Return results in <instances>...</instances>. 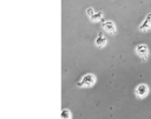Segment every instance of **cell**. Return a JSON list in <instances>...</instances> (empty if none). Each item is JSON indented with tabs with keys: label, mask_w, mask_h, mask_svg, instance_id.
<instances>
[{
	"label": "cell",
	"mask_w": 151,
	"mask_h": 119,
	"mask_svg": "<svg viewBox=\"0 0 151 119\" xmlns=\"http://www.w3.org/2000/svg\"><path fill=\"white\" fill-rule=\"evenodd\" d=\"M96 81H97L96 75L88 73V74H85L84 77H81V79L77 82V86L78 87H91L96 84Z\"/></svg>",
	"instance_id": "6da1fadb"
},
{
	"label": "cell",
	"mask_w": 151,
	"mask_h": 119,
	"mask_svg": "<svg viewBox=\"0 0 151 119\" xmlns=\"http://www.w3.org/2000/svg\"><path fill=\"white\" fill-rule=\"evenodd\" d=\"M147 93H149V87H147V85H145V84H139V85L136 87V95H137L138 98H144V97L147 95Z\"/></svg>",
	"instance_id": "7a4b0ae2"
},
{
	"label": "cell",
	"mask_w": 151,
	"mask_h": 119,
	"mask_svg": "<svg viewBox=\"0 0 151 119\" xmlns=\"http://www.w3.org/2000/svg\"><path fill=\"white\" fill-rule=\"evenodd\" d=\"M101 26H103V29H104L105 32H107V33H110V34H114V33H116V25H114L113 21L106 20V21L103 22Z\"/></svg>",
	"instance_id": "3957f363"
},
{
	"label": "cell",
	"mask_w": 151,
	"mask_h": 119,
	"mask_svg": "<svg viewBox=\"0 0 151 119\" xmlns=\"http://www.w3.org/2000/svg\"><path fill=\"white\" fill-rule=\"evenodd\" d=\"M136 52H137V54H138L143 60L147 58L149 49H147L146 45H138V46H137V48H136Z\"/></svg>",
	"instance_id": "277c9868"
},
{
	"label": "cell",
	"mask_w": 151,
	"mask_h": 119,
	"mask_svg": "<svg viewBox=\"0 0 151 119\" xmlns=\"http://www.w3.org/2000/svg\"><path fill=\"white\" fill-rule=\"evenodd\" d=\"M106 42H107V40H106V38L104 37V34H103V33H98V35H97V38H96V40H94L96 46L99 47V48H103V47H105Z\"/></svg>",
	"instance_id": "5b68a950"
},
{
	"label": "cell",
	"mask_w": 151,
	"mask_h": 119,
	"mask_svg": "<svg viewBox=\"0 0 151 119\" xmlns=\"http://www.w3.org/2000/svg\"><path fill=\"white\" fill-rule=\"evenodd\" d=\"M150 27H151V13H150V14H147V15H146V18H145V20L140 24L139 29H140V31H143V32H145V31H149V29H150Z\"/></svg>",
	"instance_id": "8992f818"
},
{
	"label": "cell",
	"mask_w": 151,
	"mask_h": 119,
	"mask_svg": "<svg viewBox=\"0 0 151 119\" xmlns=\"http://www.w3.org/2000/svg\"><path fill=\"white\" fill-rule=\"evenodd\" d=\"M101 19H103V12L99 11V12H94V14H93L92 18H91V21H93V22H98V21H100Z\"/></svg>",
	"instance_id": "52a82bcc"
},
{
	"label": "cell",
	"mask_w": 151,
	"mask_h": 119,
	"mask_svg": "<svg viewBox=\"0 0 151 119\" xmlns=\"http://www.w3.org/2000/svg\"><path fill=\"white\" fill-rule=\"evenodd\" d=\"M61 119H72L71 111H70V110H67V108L61 110Z\"/></svg>",
	"instance_id": "ba28073f"
},
{
	"label": "cell",
	"mask_w": 151,
	"mask_h": 119,
	"mask_svg": "<svg viewBox=\"0 0 151 119\" xmlns=\"http://www.w3.org/2000/svg\"><path fill=\"white\" fill-rule=\"evenodd\" d=\"M86 14H87V15H88V18L91 19V18H92V15L94 14V9H93L92 7H88V8L86 9Z\"/></svg>",
	"instance_id": "9c48e42d"
}]
</instances>
